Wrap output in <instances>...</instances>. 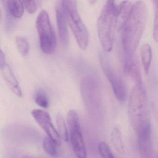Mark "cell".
Returning <instances> with one entry per match:
<instances>
[{
    "label": "cell",
    "instance_id": "1",
    "mask_svg": "<svg viewBox=\"0 0 158 158\" xmlns=\"http://www.w3.org/2000/svg\"><path fill=\"white\" fill-rule=\"evenodd\" d=\"M147 16L146 3L141 1L135 2L123 28L122 44L127 54L134 55L146 27Z\"/></svg>",
    "mask_w": 158,
    "mask_h": 158
},
{
    "label": "cell",
    "instance_id": "2",
    "mask_svg": "<svg viewBox=\"0 0 158 158\" xmlns=\"http://www.w3.org/2000/svg\"><path fill=\"white\" fill-rule=\"evenodd\" d=\"M128 114L137 135L151 128L148 114L147 95L142 85H135L129 97Z\"/></svg>",
    "mask_w": 158,
    "mask_h": 158
},
{
    "label": "cell",
    "instance_id": "3",
    "mask_svg": "<svg viewBox=\"0 0 158 158\" xmlns=\"http://www.w3.org/2000/svg\"><path fill=\"white\" fill-rule=\"evenodd\" d=\"M117 6L114 1H107L102 7L97 23L99 39L102 48L106 52H110L113 46Z\"/></svg>",
    "mask_w": 158,
    "mask_h": 158
},
{
    "label": "cell",
    "instance_id": "4",
    "mask_svg": "<svg viewBox=\"0 0 158 158\" xmlns=\"http://www.w3.org/2000/svg\"><path fill=\"white\" fill-rule=\"evenodd\" d=\"M67 23L75 37L81 49L85 50L88 45V32L77 11V4L75 1H62Z\"/></svg>",
    "mask_w": 158,
    "mask_h": 158
},
{
    "label": "cell",
    "instance_id": "5",
    "mask_svg": "<svg viewBox=\"0 0 158 158\" xmlns=\"http://www.w3.org/2000/svg\"><path fill=\"white\" fill-rule=\"evenodd\" d=\"M36 24L41 50L46 54H52L56 48L57 41L47 11L43 10L40 13Z\"/></svg>",
    "mask_w": 158,
    "mask_h": 158
},
{
    "label": "cell",
    "instance_id": "6",
    "mask_svg": "<svg viewBox=\"0 0 158 158\" xmlns=\"http://www.w3.org/2000/svg\"><path fill=\"white\" fill-rule=\"evenodd\" d=\"M99 60L101 66L110 84L115 98L121 102L125 101L127 99V92L124 82L113 68L110 59L106 54L101 53Z\"/></svg>",
    "mask_w": 158,
    "mask_h": 158
},
{
    "label": "cell",
    "instance_id": "7",
    "mask_svg": "<svg viewBox=\"0 0 158 158\" xmlns=\"http://www.w3.org/2000/svg\"><path fill=\"white\" fill-rule=\"evenodd\" d=\"M31 113L34 119L47 133L49 137L58 146H60L61 143V137L52 123L50 114L47 112L39 109L33 110Z\"/></svg>",
    "mask_w": 158,
    "mask_h": 158
},
{
    "label": "cell",
    "instance_id": "8",
    "mask_svg": "<svg viewBox=\"0 0 158 158\" xmlns=\"http://www.w3.org/2000/svg\"><path fill=\"white\" fill-rule=\"evenodd\" d=\"M72 148L78 158H86V149L80 123L68 126Z\"/></svg>",
    "mask_w": 158,
    "mask_h": 158
},
{
    "label": "cell",
    "instance_id": "9",
    "mask_svg": "<svg viewBox=\"0 0 158 158\" xmlns=\"http://www.w3.org/2000/svg\"><path fill=\"white\" fill-rule=\"evenodd\" d=\"M124 72L125 74L135 84V85H142L141 73L138 61L134 55L125 53Z\"/></svg>",
    "mask_w": 158,
    "mask_h": 158
},
{
    "label": "cell",
    "instance_id": "10",
    "mask_svg": "<svg viewBox=\"0 0 158 158\" xmlns=\"http://www.w3.org/2000/svg\"><path fill=\"white\" fill-rule=\"evenodd\" d=\"M56 21L59 36L63 44L68 45L69 42V32L67 27V21L61 1L59 2L55 7Z\"/></svg>",
    "mask_w": 158,
    "mask_h": 158
},
{
    "label": "cell",
    "instance_id": "11",
    "mask_svg": "<svg viewBox=\"0 0 158 158\" xmlns=\"http://www.w3.org/2000/svg\"><path fill=\"white\" fill-rule=\"evenodd\" d=\"M0 68L2 77L6 81L10 89L16 96L21 97L22 96V92L19 83L13 72L9 64H7L6 61L0 62Z\"/></svg>",
    "mask_w": 158,
    "mask_h": 158
},
{
    "label": "cell",
    "instance_id": "12",
    "mask_svg": "<svg viewBox=\"0 0 158 158\" xmlns=\"http://www.w3.org/2000/svg\"><path fill=\"white\" fill-rule=\"evenodd\" d=\"M134 3L130 1H123L117 5L115 13V27L117 30L123 29L130 16Z\"/></svg>",
    "mask_w": 158,
    "mask_h": 158
},
{
    "label": "cell",
    "instance_id": "13",
    "mask_svg": "<svg viewBox=\"0 0 158 158\" xmlns=\"http://www.w3.org/2000/svg\"><path fill=\"white\" fill-rule=\"evenodd\" d=\"M151 128L148 129L138 135L139 149L141 158H151Z\"/></svg>",
    "mask_w": 158,
    "mask_h": 158
},
{
    "label": "cell",
    "instance_id": "14",
    "mask_svg": "<svg viewBox=\"0 0 158 158\" xmlns=\"http://www.w3.org/2000/svg\"><path fill=\"white\" fill-rule=\"evenodd\" d=\"M140 55L144 72L146 75H148L149 72L152 60V51L148 44H144L141 46L140 48Z\"/></svg>",
    "mask_w": 158,
    "mask_h": 158
},
{
    "label": "cell",
    "instance_id": "15",
    "mask_svg": "<svg viewBox=\"0 0 158 158\" xmlns=\"http://www.w3.org/2000/svg\"><path fill=\"white\" fill-rule=\"evenodd\" d=\"M111 142L115 150L120 154L125 153L124 146L122 135L120 130L117 127L113 129L110 135Z\"/></svg>",
    "mask_w": 158,
    "mask_h": 158
},
{
    "label": "cell",
    "instance_id": "16",
    "mask_svg": "<svg viewBox=\"0 0 158 158\" xmlns=\"http://www.w3.org/2000/svg\"><path fill=\"white\" fill-rule=\"evenodd\" d=\"M10 14L15 18L22 17L24 13V2L22 1L9 0L6 1Z\"/></svg>",
    "mask_w": 158,
    "mask_h": 158
},
{
    "label": "cell",
    "instance_id": "17",
    "mask_svg": "<svg viewBox=\"0 0 158 158\" xmlns=\"http://www.w3.org/2000/svg\"><path fill=\"white\" fill-rule=\"evenodd\" d=\"M56 123L59 130V134L60 137L64 141H68L69 140V133L66 127V123L61 114H58L56 117Z\"/></svg>",
    "mask_w": 158,
    "mask_h": 158
},
{
    "label": "cell",
    "instance_id": "18",
    "mask_svg": "<svg viewBox=\"0 0 158 158\" xmlns=\"http://www.w3.org/2000/svg\"><path fill=\"white\" fill-rule=\"evenodd\" d=\"M56 146L58 145L49 137H46L43 139V148L45 152L51 156H56L58 154Z\"/></svg>",
    "mask_w": 158,
    "mask_h": 158
},
{
    "label": "cell",
    "instance_id": "19",
    "mask_svg": "<svg viewBox=\"0 0 158 158\" xmlns=\"http://www.w3.org/2000/svg\"><path fill=\"white\" fill-rule=\"evenodd\" d=\"M16 45L20 53L23 56L27 55L29 52V47L28 41L25 38L18 36L16 39Z\"/></svg>",
    "mask_w": 158,
    "mask_h": 158
},
{
    "label": "cell",
    "instance_id": "20",
    "mask_svg": "<svg viewBox=\"0 0 158 158\" xmlns=\"http://www.w3.org/2000/svg\"><path fill=\"white\" fill-rule=\"evenodd\" d=\"M152 2L154 11L153 39L156 42L158 43V0H154Z\"/></svg>",
    "mask_w": 158,
    "mask_h": 158
},
{
    "label": "cell",
    "instance_id": "21",
    "mask_svg": "<svg viewBox=\"0 0 158 158\" xmlns=\"http://www.w3.org/2000/svg\"><path fill=\"white\" fill-rule=\"evenodd\" d=\"M36 103L41 108L47 109L49 106V101L46 94L43 91L39 90L35 96Z\"/></svg>",
    "mask_w": 158,
    "mask_h": 158
},
{
    "label": "cell",
    "instance_id": "22",
    "mask_svg": "<svg viewBox=\"0 0 158 158\" xmlns=\"http://www.w3.org/2000/svg\"><path fill=\"white\" fill-rule=\"evenodd\" d=\"M98 150L102 158H114L109 145L105 142H101L98 145Z\"/></svg>",
    "mask_w": 158,
    "mask_h": 158
},
{
    "label": "cell",
    "instance_id": "23",
    "mask_svg": "<svg viewBox=\"0 0 158 158\" xmlns=\"http://www.w3.org/2000/svg\"><path fill=\"white\" fill-rule=\"evenodd\" d=\"M24 5L29 13H34L36 10L37 5L35 1H24Z\"/></svg>",
    "mask_w": 158,
    "mask_h": 158
},
{
    "label": "cell",
    "instance_id": "24",
    "mask_svg": "<svg viewBox=\"0 0 158 158\" xmlns=\"http://www.w3.org/2000/svg\"><path fill=\"white\" fill-rule=\"evenodd\" d=\"M23 158H34V157H31V156H24Z\"/></svg>",
    "mask_w": 158,
    "mask_h": 158
}]
</instances>
